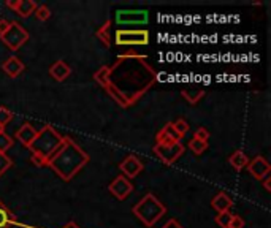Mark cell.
<instances>
[{
  "mask_svg": "<svg viewBox=\"0 0 271 228\" xmlns=\"http://www.w3.org/2000/svg\"><path fill=\"white\" fill-rule=\"evenodd\" d=\"M13 143H15L13 138L5 133V130H3L2 133H0V152L5 154L10 147H13Z\"/></svg>",
  "mask_w": 271,
  "mask_h": 228,
  "instance_id": "obj_23",
  "label": "cell"
},
{
  "mask_svg": "<svg viewBox=\"0 0 271 228\" xmlns=\"http://www.w3.org/2000/svg\"><path fill=\"white\" fill-rule=\"evenodd\" d=\"M50 75H51V78L54 81L62 82L71 75V68L65 61H56L50 67Z\"/></svg>",
  "mask_w": 271,
  "mask_h": 228,
  "instance_id": "obj_13",
  "label": "cell"
},
{
  "mask_svg": "<svg viewBox=\"0 0 271 228\" xmlns=\"http://www.w3.org/2000/svg\"><path fill=\"white\" fill-rule=\"evenodd\" d=\"M270 175L268 176H265L263 179H262V181H263V187H265V190H267V192H271V182H270Z\"/></svg>",
  "mask_w": 271,
  "mask_h": 228,
  "instance_id": "obj_33",
  "label": "cell"
},
{
  "mask_svg": "<svg viewBox=\"0 0 271 228\" xmlns=\"http://www.w3.org/2000/svg\"><path fill=\"white\" fill-rule=\"evenodd\" d=\"M0 40L3 41L5 46L10 48V51H17L24 43H27L29 32L21 26L19 22L13 21V22H10L8 31L0 37Z\"/></svg>",
  "mask_w": 271,
  "mask_h": 228,
  "instance_id": "obj_6",
  "label": "cell"
},
{
  "mask_svg": "<svg viewBox=\"0 0 271 228\" xmlns=\"http://www.w3.org/2000/svg\"><path fill=\"white\" fill-rule=\"evenodd\" d=\"M11 165H13V162H11V159L8 157V155L0 152V176L5 175V173L11 168Z\"/></svg>",
  "mask_w": 271,
  "mask_h": 228,
  "instance_id": "obj_26",
  "label": "cell"
},
{
  "mask_svg": "<svg viewBox=\"0 0 271 228\" xmlns=\"http://www.w3.org/2000/svg\"><path fill=\"white\" fill-rule=\"evenodd\" d=\"M94 80L108 92L119 106L130 108L157 81V71L146 56L136 52L120 54L111 67L95 71Z\"/></svg>",
  "mask_w": 271,
  "mask_h": 228,
  "instance_id": "obj_1",
  "label": "cell"
},
{
  "mask_svg": "<svg viewBox=\"0 0 271 228\" xmlns=\"http://www.w3.org/2000/svg\"><path fill=\"white\" fill-rule=\"evenodd\" d=\"M11 119H13V113L7 106H0V125L5 127V125H8L11 122Z\"/></svg>",
  "mask_w": 271,
  "mask_h": 228,
  "instance_id": "obj_27",
  "label": "cell"
},
{
  "mask_svg": "<svg viewBox=\"0 0 271 228\" xmlns=\"http://www.w3.org/2000/svg\"><path fill=\"white\" fill-rule=\"evenodd\" d=\"M89 162V154L68 136H64L62 146L48 162V166L62 179L71 181Z\"/></svg>",
  "mask_w": 271,
  "mask_h": 228,
  "instance_id": "obj_2",
  "label": "cell"
},
{
  "mask_svg": "<svg viewBox=\"0 0 271 228\" xmlns=\"http://www.w3.org/2000/svg\"><path fill=\"white\" fill-rule=\"evenodd\" d=\"M8 27H10V21L7 19H0V37L8 31Z\"/></svg>",
  "mask_w": 271,
  "mask_h": 228,
  "instance_id": "obj_32",
  "label": "cell"
},
{
  "mask_svg": "<svg viewBox=\"0 0 271 228\" xmlns=\"http://www.w3.org/2000/svg\"><path fill=\"white\" fill-rule=\"evenodd\" d=\"M2 70L5 71L7 76L17 78L24 70H26V65H24L21 59H17L16 56H10L7 61L2 64Z\"/></svg>",
  "mask_w": 271,
  "mask_h": 228,
  "instance_id": "obj_12",
  "label": "cell"
},
{
  "mask_svg": "<svg viewBox=\"0 0 271 228\" xmlns=\"http://www.w3.org/2000/svg\"><path fill=\"white\" fill-rule=\"evenodd\" d=\"M38 5L34 2V0H17V5H16V13L19 15L21 17H29L30 15L35 13V10H37Z\"/></svg>",
  "mask_w": 271,
  "mask_h": 228,
  "instance_id": "obj_18",
  "label": "cell"
},
{
  "mask_svg": "<svg viewBox=\"0 0 271 228\" xmlns=\"http://www.w3.org/2000/svg\"><path fill=\"white\" fill-rule=\"evenodd\" d=\"M108 190L118 198V200H125L134 190V184L130 182V179H127L125 176H118L113 179V182L108 185Z\"/></svg>",
  "mask_w": 271,
  "mask_h": 228,
  "instance_id": "obj_9",
  "label": "cell"
},
{
  "mask_svg": "<svg viewBox=\"0 0 271 228\" xmlns=\"http://www.w3.org/2000/svg\"><path fill=\"white\" fill-rule=\"evenodd\" d=\"M119 168H120V171H122V175L125 178H127V179L129 178L134 179V178H136L143 171L144 165L141 163L140 159H138L136 155H127V157L120 162Z\"/></svg>",
  "mask_w": 271,
  "mask_h": 228,
  "instance_id": "obj_11",
  "label": "cell"
},
{
  "mask_svg": "<svg viewBox=\"0 0 271 228\" xmlns=\"http://www.w3.org/2000/svg\"><path fill=\"white\" fill-rule=\"evenodd\" d=\"M162 131H164V133H165L167 136H170L171 140H174V141H181V138L178 136L176 131H174V129H173V125H171V124H167L165 127H162Z\"/></svg>",
  "mask_w": 271,
  "mask_h": 228,
  "instance_id": "obj_29",
  "label": "cell"
},
{
  "mask_svg": "<svg viewBox=\"0 0 271 228\" xmlns=\"http://www.w3.org/2000/svg\"><path fill=\"white\" fill-rule=\"evenodd\" d=\"M62 143H64V136L52 125H45L40 131H37V136L30 143L29 149L34 157L40 159L45 163V166H48V162L59 151Z\"/></svg>",
  "mask_w": 271,
  "mask_h": 228,
  "instance_id": "obj_3",
  "label": "cell"
},
{
  "mask_svg": "<svg viewBox=\"0 0 271 228\" xmlns=\"http://www.w3.org/2000/svg\"><path fill=\"white\" fill-rule=\"evenodd\" d=\"M149 19L146 10H118L114 15V21L118 26H143Z\"/></svg>",
  "mask_w": 271,
  "mask_h": 228,
  "instance_id": "obj_7",
  "label": "cell"
},
{
  "mask_svg": "<svg viewBox=\"0 0 271 228\" xmlns=\"http://www.w3.org/2000/svg\"><path fill=\"white\" fill-rule=\"evenodd\" d=\"M2 131H3V127H2V125H0V133H2Z\"/></svg>",
  "mask_w": 271,
  "mask_h": 228,
  "instance_id": "obj_35",
  "label": "cell"
},
{
  "mask_svg": "<svg viewBox=\"0 0 271 228\" xmlns=\"http://www.w3.org/2000/svg\"><path fill=\"white\" fill-rule=\"evenodd\" d=\"M246 168H248V171L255 179H258V181H262V179L265 176H268L270 171H271V165L268 163L267 159L262 157V155H257V157L249 160V163H248V166H246Z\"/></svg>",
  "mask_w": 271,
  "mask_h": 228,
  "instance_id": "obj_10",
  "label": "cell"
},
{
  "mask_svg": "<svg viewBox=\"0 0 271 228\" xmlns=\"http://www.w3.org/2000/svg\"><path fill=\"white\" fill-rule=\"evenodd\" d=\"M162 228H184L183 225L179 224V222L176 219H170L168 222H165V225L162 227Z\"/></svg>",
  "mask_w": 271,
  "mask_h": 228,
  "instance_id": "obj_31",
  "label": "cell"
},
{
  "mask_svg": "<svg viewBox=\"0 0 271 228\" xmlns=\"http://www.w3.org/2000/svg\"><path fill=\"white\" fill-rule=\"evenodd\" d=\"M165 212H167L165 205L152 194H146L134 206V214L149 228L157 224V220L164 217Z\"/></svg>",
  "mask_w": 271,
  "mask_h": 228,
  "instance_id": "obj_4",
  "label": "cell"
},
{
  "mask_svg": "<svg viewBox=\"0 0 271 228\" xmlns=\"http://www.w3.org/2000/svg\"><path fill=\"white\" fill-rule=\"evenodd\" d=\"M171 125H173V129H174V131H176L178 133V136L181 138V140H183V138L187 135V131H189V124L184 121V119H176V121L174 122H171Z\"/></svg>",
  "mask_w": 271,
  "mask_h": 228,
  "instance_id": "obj_21",
  "label": "cell"
},
{
  "mask_svg": "<svg viewBox=\"0 0 271 228\" xmlns=\"http://www.w3.org/2000/svg\"><path fill=\"white\" fill-rule=\"evenodd\" d=\"M15 224V215L0 201V228H10Z\"/></svg>",
  "mask_w": 271,
  "mask_h": 228,
  "instance_id": "obj_19",
  "label": "cell"
},
{
  "mask_svg": "<svg viewBox=\"0 0 271 228\" xmlns=\"http://www.w3.org/2000/svg\"><path fill=\"white\" fill-rule=\"evenodd\" d=\"M16 140L22 143L24 146L29 147L30 143L35 140V136H37V130H35L30 124H22L19 130H16Z\"/></svg>",
  "mask_w": 271,
  "mask_h": 228,
  "instance_id": "obj_14",
  "label": "cell"
},
{
  "mask_svg": "<svg viewBox=\"0 0 271 228\" xmlns=\"http://www.w3.org/2000/svg\"><path fill=\"white\" fill-rule=\"evenodd\" d=\"M211 206L218 211V214L227 212V211H230V208L233 206V200L227 194H224V192H220V194H218L211 200Z\"/></svg>",
  "mask_w": 271,
  "mask_h": 228,
  "instance_id": "obj_15",
  "label": "cell"
},
{
  "mask_svg": "<svg viewBox=\"0 0 271 228\" xmlns=\"http://www.w3.org/2000/svg\"><path fill=\"white\" fill-rule=\"evenodd\" d=\"M189 149H190V151L194 152L195 155H202V154L208 149V143L192 138V140L189 141Z\"/></svg>",
  "mask_w": 271,
  "mask_h": 228,
  "instance_id": "obj_22",
  "label": "cell"
},
{
  "mask_svg": "<svg viewBox=\"0 0 271 228\" xmlns=\"http://www.w3.org/2000/svg\"><path fill=\"white\" fill-rule=\"evenodd\" d=\"M35 16H37L38 21H48L51 17V10L46 7V5H38L37 10H35Z\"/></svg>",
  "mask_w": 271,
  "mask_h": 228,
  "instance_id": "obj_25",
  "label": "cell"
},
{
  "mask_svg": "<svg viewBox=\"0 0 271 228\" xmlns=\"http://www.w3.org/2000/svg\"><path fill=\"white\" fill-rule=\"evenodd\" d=\"M228 163H230L237 171H241L248 166L249 159H248V155L241 151V149H238V151H235L230 157H228Z\"/></svg>",
  "mask_w": 271,
  "mask_h": 228,
  "instance_id": "obj_16",
  "label": "cell"
},
{
  "mask_svg": "<svg viewBox=\"0 0 271 228\" xmlns=\"http://www.w3.org/2000/svg\"><path fill=\"white\" fill-rule=\"evenodd\" d=\"M209 131L206 130V129H203V127H200V129H197L195 130V133H194V138L195 140H200V141H204V143H208V140H209Z\"/></svg>",
  "mask_w": 271,
  "mask_h": 228,
  "instance_id": "obj_28",
  "label": "cell"
},
{
  "mask_svg": "<svg viewBox=\"0 0 271 228\" xmlns=\"http://www.w3.org/2000/svg\"><path fill=\"white\" fill-rule=\"evenodd\" d=\"M228 228H244V219L241 215H232Z\"/></svg>",
  "mask_w": 271,
  "mask_h": 228,
  "instance_id": "obj_30",
  "label": "cell"
},
{
  "mask_svg": "<svg viewBox=\"0 0 271 228\" xmlns=\"http://www.w3.org/2000/svg\"><path fill=\"white\" fill-rule=\"evenodd\" d=\"M181 95H183V98L187 101V103H190V105H195V103H198V101H200V98L204 95V91L202 87H186V89H183V91H181Z\"/></svg>",
  "mask_w": 271,
  "mask_h": 228,
  "instance_id": "obj_17",
  "label": "cell"
},
{
  "mask_svg": "<svg viewBox=\"0 0 271 228\" xmlns=\"http://www.w3.org/2000/svg\"><path fill=\"white\" fill-rule=\"evenodd\" d=\"M110 27H111V21L108 19L103 26H102L97 32H95V35H97V38L103 43L106 48H110L111 46V38H110V33H108V31H110Z\"/></svg>",
  "mask_w": 271,
  "mask_h": 228,
  "instance_id": "obj_20",
  "label": "cell"
},
{
  "mask_svg": "<svg viewBox=\"0 0 271 228\" xmlns=\"http://www.w3.org/2000/svg\"><path fill=\"white\" fill-rule=\"evenodd\" d=\"M232 215L233 214H230V211H227V212H220V214H218L216 215V224H218L220 228H228V224H230V220H232Z\"/></svg>",
  "mask_w": 271,
  "mask_h": 228,
  "instance_id": "obj_24",
  "label": "cell"
},
{
  "mask_svg": "<svg viewBox=\"0 0 271 228\" xmlns=\"http://www.w3.org/2000/svg\"><path fill=\"white\" fill-rule=\"evenodd\" d=\"M64 228H80V227H78V225L75 224V222H68V224L65 225Z\"/></svg>",
  "mask_w": 271,
  "mask_h": 228,
  "instance_id": "obj_34",
  "label": "cell"
},
{
  "mask_svg": "<svg viewBox=\"0 0 271 228\" xmlns=\"http://www.w3.org/2000/svg\"><path fill=\"white\" fill-rule=\"evenodd\" d=\"M114 43L118 46H146L149 43V32L144 29H118Z\"/></svg>",
  "mask_w": 271,
  "mask_h": 228,
  "instance_id": "obj_5",
  "label": "cell"
},
{
  "mask_svg": "<svg viewBox=\"0 0 271 228\" xmlns=\"http://www.w3.org/2000/svg\"><path fill=\"white\" fill-rule=\"evenodd\" d=\"M186 147L183 146V143H173V145H155L154 146V154L157 155V157L164 162L165 165H173L174 162H176L181 155L184 154Z\"/></svg>",
  "mask_w": 271,
  "mask_h": 228,
  "instance_id": "obj_8",
  "label": "cell"
}]
</instances>
